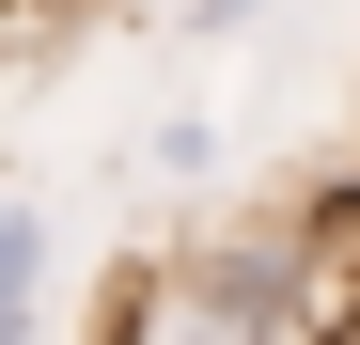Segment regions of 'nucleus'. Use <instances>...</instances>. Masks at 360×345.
Instances as JSON below:
<instances>
[{"instance_id": "obj_1", "label": "nucleus", "mask_w": 360, "mask_h": 345, "mask_svg": "<svg viewBox=\"0 0 360 345\" xmlns=\"http://www.w3.org/2000/svg\"><path fill=\"white\" fill-rule=\"evenodd\" d=\"M110 345H314V267H297V236L157 251L110 299Z\"/></svg>"}, {"instance_id": "obj_2", "label": "nucleus", "mask_w": 360, "mask_h": 345, "mask_svg": "<svg viewBox=\"0 0 360 345\" xmlns=\"http://www.w3.org/2000/svg\"><path fill=\"white\" fill-rule=\"evenodd\" d=\"M32 314H47V220L0 204V345H32Z\"/></svg>"}, {"instance_id": "obj_3", "label": "nucleus", "mask_w": 360, "mask_h": 345, "mask_svg": "<svg viewBox=\"0 0 360 345\" xmlns=\"http://www.w3.org/2000/svg\"><path fill=\"white\" fill-rule=\"evenodd\" d=\"M266 16V0H188V32H251Z\"/></svg>"}]
</instances>
